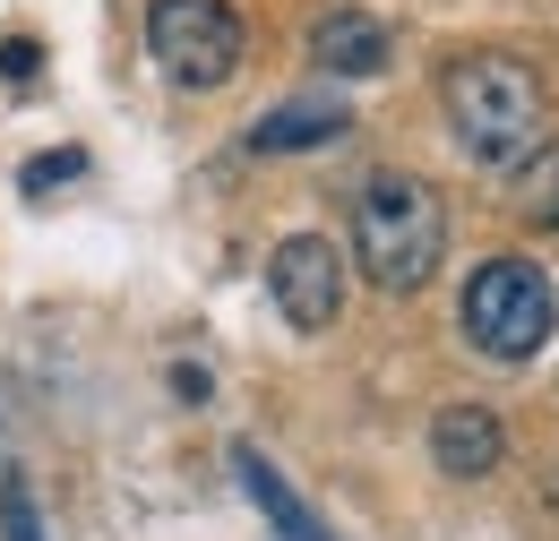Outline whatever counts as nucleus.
Wrapping results in <instances>:
<instances>
[{
    "label": "nucleus",
    "instance_id": "1a4fd4ad",
    "mask_svg": "<svg viewBox=\"0 0 559 541\" xmlns=\"http://www.w3.org/2000/svg\"><path fill=\"white\" fill-rule=\"evenodd\" d=\"M233 473H241V490H250V507L276 525V541H328V525L301 507V490H293V481H284L259 447H233Z\"/></svg>",
    "mask_w": 559,
    "mask_h": 541
},
{
    "label": "nucleus",
    "instance_id": "7ed1b4c3",
    "mask_svg": "<svg viewBox=\"0 0 559 541\" xmlns=\"http://www.w3.org/2000/svg\"><path fill=\"white\" fill-rule=\"evenodd\" d=\"M456 327L465 344L499 361V370H516V361H534L559 327V292L551 275L534 267V259H483V267L465 275V301H456Z\"/></svg>",
    "mask_w": 559,
    "mask_h": 541
},
{
    "label": "nucleus",
    "instance_id": "f03ea898",
    "mask_svg": "<svg viewBox=\"0 0 559 541\" xmlns=\"http://www.w3.org/2000/svg\"><path fill=\"white\" fill-rule=\"evenodd\" d=\"M448 259V206L414 172H370L353 199V267L379 292H421Z\"/></svg>",
    "mask_w": 559,
    "mask_h": 541
},
{
    "label": "nucleus",
    "instance_id": "ddd939ff",
    "mask_svg": "<svg viewBox=\"0 0 559 541\" xmlns=\"http://www.w3.org/2000/svg\"><path fill=\"white\" fill-rule=\"evenodd\" d=\"M173 396H181V405H207V370L181 361V370H173Z\"/></svg>",
    "mask_w": 559,
    "mask_h": 541
},
{
    "label": "nucleus",
    "instance_id": "20e7f679",
    "mask_svg": "<svg viewBox=\"0 0 559 541\" xmlns=\"http://www.w3.org/2000/svg\"><path fill=\"white\" fill-rule=\"evenodd\" d=\"M146 52L173 86L207 95V86H233L241 61H250V26L233 0H146Z\"/></svg>",
    "mask_w": 559,
    "mask_h": 541
},
{
    "label": "nucleus",
    "instance_id": "9b49d317",
    "mask_svg": "<svg viewBox=\"0 0 559 541\" xmlns=\"http://www.w3.org/2000/svg\"><path fill=\"white\" fill-rule=\"evenodd\" d=\"M78 172H86V155H78V146H61V155H35V164L17 172V190H26V199H44V190L78 181Z\"/></svg>",
    "mask_w": 559,
    "mask_h": 541
},
{
    "label": "nucleus",
    "instance_id": "f257e3e1",
    "mask_svg": "<svg viewBox=\"0 0 559 541\" xmlns=\"http://www.w3.org/2000/svg\"><path fill=\"white\" fill-rule=\"evenodd\" d=\"M439 112L456 155L483 172H525L551 146V95L516 52H456L439 69Z\"/></svg>",
    "mask_w": 559,
    "mask_h": 541
},
{
    "label": "nucleus",
    "instance_id": "423d86ee",
    "mask_svg": "<svg viewBox=\"0 0 559 541\" xmlns=\"http://www.w3.org/2000/svg\"><path fill=\"white\" fill-rule=\"evenodd\" d=\"M499 456H508V430H499L490 405H439V421H430V465L448 481L499 473Z\"/></svg>",
    "mask_w": 559,
    "mask_h": 541
},
{
    "label": "nucleus",
    "instance_id": "9d476101",
    "mask_svg": "<svg viewBox=\"0 0 559 541\" xmlns=\"http://www.w3.org/2000/svg\"><path fill=\"white\" fill-rule=\"evenodd\" d=\"M516 181V215L525 224H543V232H559V146H543L525 172H508Z\"/></svg>",
    "mask_w": 559,
    "mask_h": 541
},
{
    "label": "nucleus",
    "instance_id": "39448f33",
    "mask_svg": "<svg viewBox=\"0 0 559 541\" xmlns=\"http://www.w3.org/2000/svg\"><path fill=\"white\" fill-rule=\"evenodd\" d=\"M267 292H276L284 327L301 336H328L345 318V250L328 232H284L276 259H267Z\"/></svg>",
    "mask_w": 559,
    "mask_h": 541
},
{
    "label": "nucleus",
    "instance_id": "6e6552de",
    "mask_svg": "<svg viewBox=\"0 0 559 541\" xmlns=\"http://www.w3.org/2000/svg\"><path fill=\"white\" fill-rule=\"evenodd\" d=\"M345 130H353V112L336 95H293L276 112H259L241 146H250V155H310V146H336Z\"/></svg>",
    "mask_w": 559,
    "mask_h": 541
},
{
    "label": "nucleus",
    "instance_id": "f8f14e48",
    "mask_svg": "<svg viewBox=\"0 0 559 541\" xmlns=\"http://www.w3.org/2000/svg\"><path fill=\"white\" fill-rule=\"evenodd\" d=\"M35 69H44V44H35V35H9V44H0V77H9V86H35Z\"/></svg>",
    "mask_w": 559,
    "mask_h": 541
},
{
    "label": "nucleus",
    "instance_id": "0eeeda50",
    "mask_svg": "<svg viewBox=\"0 0 559 541\" xmlns=\"http://www.w3.org/2000/svg\"><path fill=\"white\" fill-rule=\"evenodd\" d=\"M310 61L328 69V77H379V69L396 61V35H388V17H370V9H328V17L310 26Z\"/></svg>",
    "mask_w": 559,
    "mask_h": 541
}]
</instances>
